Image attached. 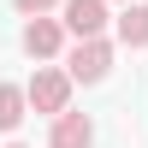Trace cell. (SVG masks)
<instances>
[{
	"mask_svg": "<svg viewBox=\"0 0 148 148\" xmlns=\"http://www.w3.org/2000/svg\"><path fill=\"white\" fill-rule=\"evenodd\" d=\"M24 89H30V113L59 119V113H71V89H77V83H71V71H65V65H36Z\"/></svg>",
	"mask_w": 148,
	"mask_h": 148,
	"instance_id": "cell-1",
	"label": "cell"
},
{
	"mask_svg": "<svg viewBox=\"0 0 148 148\" xmlns=\"http://www.w3.org/2000/svg\"><path fill=\"white\" fill-rule=\"evenodd\" d=\"M65 18H24V30H18V47L36 59V65H53V59H65Z\"/></svg>",
	"mask_w": 148,
	"mask_h": 148,
	"instance_id": "cell-2",
	"label": "cell"
},
{
	"mask_svg": "<svg viewBox=\"0 0 148 148\" xmlns=\"http://www.w3.org/2000/svg\"><path fill=\"white\" fill-rule=\"evenodd\" d=\"M65 71H71V83H107L113 77V42H107V36L71 42L65 47Z\"/></svg>",
	"mask_w": 148,
	"mask_h": 148,
	"instance_id": "cell-3",
	"label": "cell"
},
{
	"mask_svg": "<svg viewBox=\"0 0 148 148\" xmlns=\"http://www.w3.org/2000/svg\"><path fill=\"white\" fill-rule=\"evenodd\" d=\"M59 18H65V30H71V42H95V36H107V0H65L59 6Z\"/></svg>",
	"mask_w": 148,
	"mask_h": 148,
	"instance_id": "cell-4",
	"label": "cell"
},
{
	"mask_svg": "<svg viewBox=\"0 0 148 148\" xmlns=\"http://www.w3.org/2000/svg\"><path fill=\"white\" fill-rule=\"evenodd\" d=\"M47 148H95V119L89 113H59L53 125H47Z\"/></svg>",
	"mask_w": 148,
	"mask_h": 148,
	"instance_id": "cell-5",
	"label": "cell"
},
{
	"mask_svg": "<svg viewBox=\"0 0 148 148\" xmlns=\"http://www.w3.org/2000/svg\"><path fill=\"white\" fill-rule=\"evenodd\" d=\"M113 36H119L125 47H148V6H142V0L119 6V18H113Z\"/></svg>",
	"mask_w": 148,
	"mask_h": 148,
	"instance_id": "cell-6",
	"label": "cell"
},
{
	"mask_svg": "<svg viewBox=\"0 0 148 148\" xmlns=\"http://www.w3.org/2000/svg\"><path fill=\"white\" fill-rule=\"evenodd\" d=\"M24 119H30V89H24V83H0V130H18Z\"/></svg>",
	"mask_w": 148,
	"mask_h": 148,
	"instance_id": "cell-7",
	"label": "cell"
},
{
	"mask_svg": "<svg viewBox=\"0 0 148 148\" xmlns=\"http://www.w3.org/2000/svg\"><path fill=\"white\" fill-rule=\"evenodd\" d=\"M12 6H18V18H53L65 0H12Z\"/></svg>",
	"mask_w": 148,
	"mask_h": 148,
	"instance_id": "cell-8",
	"label": "cell"
},
{
	"mask_svg": "<svg viewBox=\"0 0 148 148\" xmlns=\"http://www.w3.org/2000/svg\"><path fill=\"white\" fill-rule=\"evenodd\" d=\"M6 148H30V142H6Z\"/></svg>",
	"mask_w": 148,
	"mask_h": 148,
	"instance_id": "cell-9",
	"label": "cell"
},
{
	"mask_svg": "<svg viewBox=\"0 0 148 148\" xmlns=\"http://www.w3.org/2000/svg\"><path fill=\"white\" fill-rule=\"evenodd\" d=\"M107 6H113V0H107ZM119 6H130V0H119Z\"/></svg>",
	"mask_w": 148,
	"mask_h": 148,
	"instance_id": "cell-10",
	"label": "cell"
}]
</instances>
